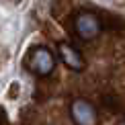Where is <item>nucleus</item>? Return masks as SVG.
<instances>
[{"label":"nucleus","mask_w":125,"mask_h":125,"mask_svg":"<svg viewBox=\"0 0 125 125\" xmlns=\"http://www.w3.org/2000/svg\"><path fill=\"white\" fill-rule=\"evenodd\" d=\"M119 125H125V123H119Z\"/></svg>","instance_id":"nucleus-5"},{"label":"nucleus","mask_w":125,"mask_h":125,"mask_svg":"<svg viewBox=\"0 0 125 125\" xmlns=\"http://www.w3.org/2000/svg\"><path fill=\"white\" fill-rule=\"evenodd\" d=\"M53 66H55L53 55H51L47 49H43V47L35 49V53L31 55V68H33L37 74H41V76L49 74V72L53 70Z\"/></svg>","instance_id":"nucleus-3"},{"label":"nucleus","mask_w":125,"mask_h":125,"mask_svg":"<svg viewBox=\"0 0 125 125\" xmlns=\"http://www.w3.org/2000/svg\"><path fill=\"white\" fill-rule=\"evenodd\" d=\"M60 53H62V60H64V64L68 68H72V70H82V68H84L82 58L78 55V51H74V49L70 47V45L62 43L60 45Z\"/></svg>","instance_id":"nucleus-4"},{"label":"nucleus","mask_w":125,"mask_h":125,"mask_svg":"<svg viewBox=\"0 0 125 125\" xmlns=\"http://www.w3.org/2000/svg\"><path fill=\"white\" fill-rule=\"evenodd\" d=\"M72 119H74L76 125H96V113H94V107L90 105L88 101H78L72 103Z\"/></svg>","instance_id":"nucleus-1"},{"label":"nucleus","mask_w":125,"mask_h":125,"mask_svg":"<svg viewBox=\"0 0 125 125\" xmlns=\"http://www.w3.org/2000/svg\"><path fill=\"white\" fill-rule=\"evenodd\" d=\"M76 31L80 37L84 39H92L98 35V31H101V25H98L96 17H92L90 12H82L80 17L76 19Z\"/></svg>","instance_id":"nucleus-2"}]
</instances>
